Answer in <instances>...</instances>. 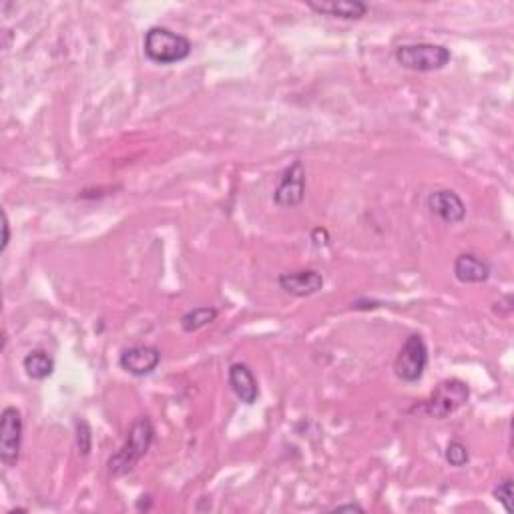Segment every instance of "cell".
I'll return each mask as SVG.
<instances>
[{"mask_svg": "<svg viewBox=\"0 0 514 514\" xmlns=\"http://www.w3.org/2000/svg\"><path fill=\"white\" fill-rule=\"evenodd\" d=\"M155 440V428L151 420L143 416V418H137L127 432V438L123 446L111 456L109 459V475L121 478L129 475L131 470H135V467L141 462L147 452L151 451Z\"/></svg>", "mask_w": 514, "mask_h": 514, "instance_id": "obj_1", "label": "cell"}, {"mask_svg": "<svg viewBox=\"0 0 514 514\" xmlns=\"http://www.w3.org/2000/svg\"><path fill=\"white\" fill-rule=\"evenodd\" d=\"M143 48L147 59L157 64H175L191 55V40L167 27H151L145 32Z\"/></svg>", "mask_w": 514, "mask_h": 514, "instance_id": "obj_2", "label": "cell"}, {"mask_svg": "<svg viewBox=\"0 0 514 514\" xmlns=\"http://www.w3.org/2000/svg\"><path fill=\"white\" fill-rule=\"evenodd\" d=\"M394 59L402 69L414 72H432L442 71L446 64H451L452 53L444 45L416 43L398 46L394 51Z\"/></svg>", "mask_w": 514, "mask_h": 514, "instance_id": "obj_3", "label": "cell"}, {"mask_svg": "<svg viewBox=\"0 0 514 514\" xmlns=\"http://www.w3.org/2000/svg\"><path fill=\"white\" fill-rule=\"evenodd\" d=\"M468 398H470V388L467 382L456 378L444 380L440 382L428 400H424V404L420 408L416 406V410L424 416H430V418L444 420L459 410L460 406L467 404Z\"/></svg>", "mask_w": 514, "mask_h": 514, "instance_id": "obj_4", "label": "cell"}, {"mask_svg": "<svg viewBox=\"0 0 514 514\" xmlns=\"http://www.w3.org/2000/svg\"><path fill=\"white\" fill-rule=\"evenodd\" d=\"M428 366V348L420 333H412L400 348L394 360V374L404 384H416L420 382Z\"/></svg>", "mask_w": 514, "mask_h": 514, "instance_id": "obj_5", "label": "cell"}, {"mask_svg": "<svg viewBox=\"0 0 514 514\" xmlns=\"http://www.w3.org/2000/svg\"><path fill=\"white\" fill-rule=\"evenodd\" d=\"M22 446V416L14 406H6L0 414V462L6 468L16 467Z\"/></svg>", "mask_w": 514, "mask_h": 514, "instance_id": "obj_6", "label": "cell"}, {"mask_svg": "<svg viewBox=\"0 0 514 514\" xmlns=\"http://www.w3.org/2000/svg\"><path fill=\"white\" fill-rule=\"evenodd\" d=\"M306 198V169L301 161H293L282 171L274 190V203L277 207H298Z\"/></svg>", "mask_w": 514, "mask_h": 514, "instance_id": "obj_7", "label": "cell"}, {"mask_svg": "<svg viewBox=\"0 0 514 514\" xmlns=\"http://www.w3.org/2000/svg\"><path fill=\"white\" fill-rule=\"evenodd\" d=\"M161 364V350L155 346H131L119 356V366L131 376L145 378Z\"/></svg>", "mask_w": 514, "mask_h": 514, "instance_id": "obj_8", "label": "cell"}, {"mask_svg": "<svg viewBox=\"0 0 514 514\" xmlns=\"http://www.w3.org/2000/svg\"><path fill=\"white\" fill-rule=\"evenodd\" d=\"M428 209L446 225H459L467 217V206L452 190H438L428 195Z\"/></svg>", "mask_w": 514, "mask_h": 514, "instance_id": "obj_9", "label": "cell"}, {"mask_svg": "<svg viewBox=\"0 0 514 514\" xmlns=\"http://www.w3.org/2000/svg\"><path fill=\"white\" fill-rule=\"evenodd\" d=\"M277 283H280V288L285 293H290V296L309 298L314 296V293L322 291L324 275L317 272V269H298V272L282 274Z\"/></svg>", "mask_w": 514, "mask_h": 514, "instance_id": "obj_10", "label": "cell"}, {"mask_svg": "<svg viewBox=\"0 0 514 514\" xmlns=\"http://www.w3.org/2000/svg\"><path fill=\"white\" fill-rule=\"evenodd\" d=\"M227 382L233 390V394L238 396L243 404H256L259 398V384L256 374L251 372L248 364L235 362L230 366V372H227Z\"/></svg>", "mask_w": 514, "mask_h": 514, "instance_id": "obj_11", "label": "cell"}, {"mask_svg": "<svg viewBox=\"0 0 514 514\" xmlns=\"http://www.w3.org/2000/svg\"><path fill=\"white\" fill-rule=\"evenodd\" d=\"M491 274V264L475 254H460L454 259V277L460 283H485Z\"/></svg>", "mask_w": 514, "mask_h": 514, "instance_id": "obj_12", "label": "cell"}, {"mask_svg": "<svg viewBox=\"0 0 514 514\" xmlns=\"http://www.w3.org/2000/svg\"><path fill=\"white\" fill-rule=\"evenodd\" d=\"M308 8H312L317 14L344 21H360L368 13V4L362 3V0H328V3H314V0H309Z\"/></svg>", "mask_w": 514, "mask_h": 514, "instance_id": "obj_13", "label": "cell"}, {"mask_svg": "<svg viewBox=\"0 0 514 514\" xmlns=\"http://www.w3.org/2000/svg\"><path fill=\"white\" fill-rule=\"evenodd\" d=\"M22 368L30 380H46L48 376H53L55 360L43 350H32L30 354L24 356Z\"/></svg>", "mask_w": 514, "mask_h": 514, "instance_id": "obj_14", "label": "cell"}, {"mask_svg": "<svg viewBox=\"0 0 514 514\" xmlns=\"http://www.w3.org/2000/svg\"><path fill=\"white\" fill-rule=\"evenodd\" d=\"M217 316H219V312L215 308H209V306L193 308L181 317V328L187 333L198 332L201 328H206V325L214 324L217 320Z\"/></svg>", "mask_w": 514, "mask_h": 514, "instance_id": "obj_15", "label": "cell"}, {"mask_svg": "<svg viewBox=\"0 0 514 514\" xmlns=\"http://www.w3.org/2000/svg\"><path fill=\"white\" fill-rule=\"evenodd\" d=\"M444 456H446V462L454 468H462L470 462L468 446L460 442V440H451V442H448V446H446Z\"/></svg>", "mask_w": 514, "mask_h": 514, "instance_id": "obj_16", "label": "cell"}, {"mask_svg": "<svg viewBox=\"0 0 514 514\" xmlns=\"http://www.w3.org/2000/svg\"><path fill=\"white\" fill-rule=\"evenodd\" d=\"M75 438H77V451L80 456H88L93 448V434L91 426H88L87 420H77L75 422Z\"/></svg>", "mask_w": 514, "mask_h": 514, "instance_id": "obj_17", "label": "cell"}, {"mask_svg": "<svg viewBox=\"0 0 514 514\" xmlns=\"http://www.w3.org/2000/svg\"><path fill=\"white\" fill-rule=\"evenodd\" d=\"M493 496L494 501H499L502 504L504 510L512 514V478H504L502 483L496 485Z\"/></svg>", "mask_w": 514, "mask_h": 514, "instance_id": "obj_18", "label": "cell"}, {"mask_svg": "<svg viewBox=\"0 0 514 514\" xmlns=\"http://www.w3.org/2000/svg\"><path fill=\"white\" fill-rule=\"evenodd\" d=\"M8 243H11V223H8L6 211H3V246H0V254H4Z\"/></svg>", "mask_w": 514, "mask_h": 514, "instance_id": "obj_19", "label": "cell"}, {"mask_svg": "<svg viewBox=\"0 0 514 514\" xmlns=\"http://www.w3.org/2000/svg\"><path fill=\"white\" fill-rule=\"evenodd\" d=\"M333 510H356V512H364V507L356 502H348V504H338V507H333Z\"/></svg>", "mask_w": 514, "mask_h": 514, "instance_id": "obj_20", "label": "cell"}]
</instances>
